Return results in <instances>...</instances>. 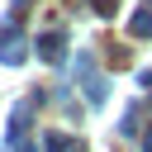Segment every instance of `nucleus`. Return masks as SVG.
<instances>
[{"mask_svg":"<svg viewBox=\"0 0 152 152\" xmlns=\"http://www.w3.org/2000/svg\"><path fill=\"white\" fill-rule=\"evenodd\" d=\"M147 10H152V5H142V14L133 19V33H152V14H147Z\"/></svg>","mask_w":152,"mask_h":152,"instance_id":"obj_2","label":"nucleus"},{"mask_svg":"<svg viewBox=\"0 0 152 152\" xmlns=\"http://www.w3.org/2000/svg\"><path fill=\"white\" fill-rule=\"evenodd\" d=\"M147 152H152V138H147Z\"/></svg>","mask_w":152,"mask_h":152,"instance_id":"obj_3","label":"nucleus"},{"mask_svg":"<svg viewBox=\"0 0 152 152\" xmlns=\"http://www.w3.org/2000/svg\"><path fill=\"white\" fill-rule=\"evenodd\" d=\"M0 57H5V62H19V57H24V38H19L14 24H5V33H0Z\"/></svg>","mask_w":152,"mask_h":152,"instance_id":"obj_1","label":"nucleus"}]
</instances>
